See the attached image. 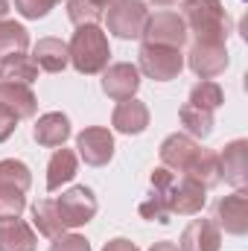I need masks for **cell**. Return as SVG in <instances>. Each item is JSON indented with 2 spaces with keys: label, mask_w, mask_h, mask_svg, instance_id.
I'll return each mask as SVG.
<instances>
[{
  "label": "cell",
  "mask_w": 248,
  "mask_h": 251,
  "mask_svg": "<svg viewBox=\"0 0 248 251\" xmlns=\"http://www.w3.org/2000/svg\"><path fill=\"white\" fill-rule=\"evenodd\" d=\"M152 193L161 196V201L167 204L170 216H196L204 207V187L193 178V176H175L167 167H158L152 173Z\"/></svg>",
  "instance_id": "cell-1"
},
{
  "label": "cell",
  "mask_w": 248,
  "mask_h": 251,
  "mask_svg": "<svg viewBox=\"0 0 248 251\" xmlns=\"http://www.w3.org/2000/svg\"><path fill=\"white\" fill-rule=\"evenodd\" d=\"M67 53H70V64L85 73V76H94V73H102L108 67V38L105 32L97 26V24H85L73 32L70 44H67Z\"/></svg>",
  "instance_id": "cell-2"
},
{
  "label": "cell",
  "mask_w": 248,
  "mask_h": 251,
  "mask_svg": "<svg viewBox=\"0 0 248 251\" xmlns=\"http://www.w3.org/2000/svg\"><path fill=\"white\" fill-rule=\"evenodd\" d=\"M181 21L187 35L193 32L196 41H225L228 38V15L219 0H184Z\"/></svg>",
  "instance_id": "cell-3"
},
{
  "label": "cell",
  "mask_w": 248,
  "mask_h": 251,
  "mask_svg": "<svg viewBox=\"0 0 248 251\" xmlns=\"http://www.w3.org/2000/svg\"><path fill=\"white\" fill-rule=\"evenodd\" d=\"M146 21H149V12L143 0H114L105 9V26L117 38H140Z\"/></svg>",
  "instance_id": "cell-4"
},
{
  "label": "cell",
  "mask_w": 248,
  "mask_h": 251,
  "mask_svg": "<svg viewBox=\"0 0 248 251\" xmlns=\"http://www.w3.org/2000/svg\"><path fill=\"white\" fill-rule=\"evenodd\" d=\"M137 56H140L137 70L146 73V76L155 79V82H170V79H175V76L181 73V67H184V56H181V50H175V47L143 44Z\"/></svg>",
  "instance_id": "cell-5"
},
{
  "label": "cell",
  "mask_w": 248,
  "mask_h": 251,
  "mask_svg": "<svg viewBox=\"0 0 248 251\" xmlns=\"http://www.w3.org/2000/svg\"><path fill=\"white\" fill-rule=\"evenodd\" d=\"M143 44H161V47H175L181 50L187 41V26L178 12H155L146 26H143Z\"/></svg>",
  "instance_id": "cell-6"
},
{
  "label": "cell",
  "mask_w": 248,
  "mask_h": 251,
  "mask_svg": "<svg viewBox=\"0 0 248 251\" xmlns=\"http://www.w3.org/2000/svg\"><path fill=\"white\" fill-rule=\"evenodd\" d=\"M59 204V213H62L64 228H79V225H88L97 213V196L91 187H70L67 193H62L56 199Z\"/></svg>",
  "instance_id": "cell-7"
},
{
  "label": "cell",
  "mask_w": 248,
  "mask_h": 251,
  "mask_svg": "<svg viewBox=\"0 0 248 251\" xmlns=\"http://www.w3.org/2000/svg\"><path fill=\"white\" fill-rule=\"evenodd\" d=\"M187 64L196 76L213 79L228 67V50L225 41H196L187 53Z\"/></svg>",
  "instance_id": "cell-8"
},
{
  "label": "cell",
  "mask_w": 248,
  "mask_h": 251,
  "mask_svg": "<svg viewBox=\"0 0 248 251\" xmlns=\"http://www.w3.org/2000/svg\"><path fill=\"white\" fill-rule=\"evenodd\" d=\"M76 149H79V158L88 164V167H105L114 155V137L108 128L102 126H91L85 131H79L76 137Z\"/></svg>",
  "instance_id": "cell-9"
},
{
  "label": "cell",
  "mask_w": 248,
  "mask_h": 251,
  "mask_svg": "<svg viewBox=\"0 0 248 251\" xmlns=\"http://www.w3.org/2000/svg\"><path fill=\"white\" fill-rule=\"evenodd\" d=\"M198 152H201V146H198L190 134H170V137L161 143V164H164L167 170H175V173L187 176L190 167L196 164Z\"/></svg>",
  "instance_id": "cell-10"
},
{
  "label": "cell",
  "mask_w": 248,
  "mask_h": 251,
  "mask_svg": "<svg viewBox=\"0 0 248 251\" xmlns=\"http://www.w3.org/2000/svg\"><path fill=\"white\" fill-rule=\"evenodd\" d=\"M137 88H140V70L134 67V64H111L105 73H102V91L111 97V100H117V102H123V100H131L134 94H137Z\"/></svg>",
  "instance_id": "cell-11"
},
{
  "label": "cell",
  "mask_w": 248,
  "mask_h": 251,
  "mask_svg": "<svg viewBox=\"0 0 248 251\" xmlns=\"http://www.w3.org/2000/svg\"><path fill=\"white\" fill-rule=\"evenodd\" d=\"M216 219H219V225H222L228 234L243 237L248 231V196L243 190H237L234 196L219 199V204H216Z\"/></svg>",
  "instance_id": "cell-12"
},
{
  "label": "cell",
  "mask_w": 248,
  "mask_h": 251,
  "mask_svg": "<svg viewBox=\"0 0 248 251\" xmlns=\"http://www.w3.org/2000/svg\"><path fill=\"white\" fill-rule=\"evenodd\" d=\"M219 246H222L219 225L210 219H193L181 234L178 251H219Z\"/></svg>",
  "instance_id": "cell-13"
},
{
  "label": "cell",
  "mask_w": 248,
  "mask_h": 251,
  "mask_svg": "<svg viewBox=\"0 0 248 251\" xmlns=\"http://www.w3.org/2000/svg\"><path fill=\"white\" fill-rule=\"evenodd\" d=\"M219 164H222V178L243 190L248 181V143L246 140L228 143L225 152L219 155Z\"/></svg>",
  "instance_id": "cell-14"
},
{
  "label": "cell",
  "mask_w": 248,
  "mask_h": 251,
  "mask_svg": "<svg viewBox=\"0 0 248 251\" xmlns=\"http://www.w3.org/2000/svg\"><path fill=\"white\" fill-rule=\"evenodd\" d=\"M0 105L9 108L18 120H26L35 114L38 100L29 91V85H18V82H0Z\"/></svg>",
  "instance_id": "cell-15"
},
{
  "label": "cell",
  "mask_w": 248,
  "mask_h": 251,
  "mask_svg": "<svg viewBox=\"0 0 248 251\" xmlns=\"http://www.w3.org/2000/svg\"><path fill=\"white\" fill-rule=\"evenodd\" d=\"M111 126L120 134H140L149 126V108H146V102H140L134 97L131 100H123L114 108V114H111Z\"/></svg>",
  "instance_id": "cell-16"
},
{
  "label": "cell",
  "mask_w": 248,
  "mask_h": 251,
  "mask_svg": "<svg viewBox=\"0 0 248 251\" xmlns=\"http://www.w3.org/2000/svg\"><path fill=\"white\" fill-rule=\"evenodd\" d=\"M35 140L38 146H47V149H59L64 146V140L70 137V120L64 117L62 111H50V114H41L38 123H35Z\"/></svg>",
  "instance_id": "cell-17"
},
{
  "label": "cell",
  "mask_w": 248,
  "mask_h": 251,
  "mask_svg": "<svg viewBox=\"0 0 248 251\" xmlns=\"http://www.w3.org/2000/svg\"><path fill=\"white\" fill-rule=\"evenodd\" d=\"M35 231L24 219H0V251H35Z\"/></svg>",
  "instance_id": "cell-18"
},
{
  "label": "cell",
  "mask_w": 248,
  "mask_h": 251,
  "mask_svg": "<svg viewBox=\"0 0 248 251\" xmlns=\"http://www.w3.org/2000/svg\"><path fill=\"white\" fill-rule=\"evenodd\" d=\"M32 62L38 64V70H47V73H59L70 64V53H67V44L59 38H41L32 50Z\"/></svg>",
  "instance_id": "cell-19"
},
{
  "label": "cell",
  "mask_w": 248,
  "mask_h": 251,
  "mask_svg": "<svg viewBox=\"0 0 248 251\" xmlns=\"http://www.w3.org/2000/svg\"><path fill=\"white\" fill-rule=\"evenodd\" d=\"M76 170H79V158H76V152L59 146V149L53 152L50 164H47V190H59L62 184L73 181Z\"/></svg>",
  "instance_id": "cell-20"
},
{
  "label": "cell",
  "mask_w": 248,
  "mask_h": 251,
  "mask_svg": "<svg viewBox=\"0 0 248 251\" xmlns=\"http://www.w3.org/2000/svg\"><path fill=\"white\" fill-rule=\"evenodd\" d=\"M38 79V64L32 56L24 53H9L0 62V82H18V85H32Z\"/></svg>",
  "instance_id": "cell-21"
},
{
  "label": "cell",
  "mask_w": 248,
  "mask_h": 251,
  "mask_svg": "<svg viewBox=\"0 0 248 251\" xmlns=\"http://www.w3.org/2000/svg\"><path fill=\"white\" fill-rule=\"evenodd\" d=\"M32 222H35L38 234H44V237H50V240L62 237L64 231H67L64 222H62V213H59L56 199H41V201H35V207H32Z\"/></svg>",
  "instance_id": "cell-22"
},
{
  "label": "cell",
  "mask_w": 248,
  "mask_h": 251,
  "mask_svg": "<svg viewBox=\"0 0 248 251\" xmlns=\"http://www.w3.org/2000/svg\"><path fill=\"white\" fill-rule=\"evenodd\" d=\"M187 176H193L201 187H216L219 181H222V164H219V155L216 152H210V149H201L198 152V158H196V164L190 167V173Z\"/></svg>",
  "instance_id": "cell-23"
},
{
  "label": "cell",
  "mask_w": 248,
  "mask_h": 251,
  "mask_svg": "<svg viewBox=\"0 0 248 251\" xmlns=\"http://www.w3.org/2000/svg\"><path fill=\"white\" fill-rule=\"evenodd\" d=\"M181 123L187 126L190 137H207L213 131V111L201 108L196 102H184L181 105Z\"/></svg>",
  "instance_id": "cell-24"
},
{
  "label": "cell",
  "mask_w": 248,
  "mask_h": 251,
  "mask_svg": "<svg viewBox=\"0 0 248 251\" xmlns=\"http://www.w3.org/2000/svg\"><path fill=\"white\" fill-rule=\"evenodd\" d=\"M29 47V32L15 21H0V59L9 53H24Z\"/></svg>",
  "instance_id": "cell-25"
},
{
  "label": "cell",
  "mask_w": 248,
  "mask_h": 251,
  "mask_svg": "<svg viewBox=\"0 0 248 251\" xmlns=\"http://www.w3.org/2000/svg\"><path fill=\"white\" fill-rule=\"evenodd\" d=\"M32 184V176H29V167L24 161H0V187H12V190H21L26 193Z\"/></svg>",
  "instance_id": "cell-26"
},
{
  "label": "cell",
  "mask_w": 248,
  "mask_h": 251,
  "mask_svg": "<svg viewBox=\"0 0 248 251\" xmlns=\"http://www.w3.org/2000/svg\"><path fill=\"white\" fill-rule=\"evenodd\" d=\"M222 100H225L222 88H219L216 82H210V79H201V82L190 91V97H187V102H196V105L210 108V111H216V108L222 105Z\"/></svg>",
  "instance_id": "cell-27"
},
{
  "label": "cell",
  "mask_w": 248,
  "mask_h": 251,
  "mask_svg": "<svg viewBox=\"0 0 248 251\" xmlns=\"http://www.w3.org/2000/svg\"><path fill=\"white\" fill-rule=\"evenodd\" d=\"M105 12L94 3V0H67V18L76 24V26H85V24H97Z\"/></svg>",
  "instance_id": "cell-28"
},
{
  "label": "cell",
  "mask_w": 248,
  "mask_h": 251,
  "mask_svg": "<svg viewBox=\"0 0 248 251\" xmlns=\"http://www.w3.org/2000/svg\"><path fill=\"white\" fill-rule=\"evenodd\" d=\"M24 207H26V199L21 190L0 187V219H15L24 213Z\"/></svg>",
  "instance_id": "cell-29"
},
{
  "label": "cell",
  "mask_w": 248,
  "mask_h": 251,
  "mask_svg": "<svg viewBox=\"0 0 248 251\" xmlns=\"http://www.w3.org/2000/svg\"><path fill=\"white\" fill-rule=\"evenodd\" d=\"M140 216H143V219H152V222H161V225L170 222V210H167V204L161 201L158 193H149V196L140 201Z\"/></svg>",
  "instance_id": "cell-30"
},
{
  "label": "cell",
  "mask_w": 248,
  "mask_h": 251,
  "mask_svg": "<svg viewBox=\"0 0 248 251\" xmlns=\"http://www.w3.org/2000/svg\"><path fill=\"white\" fill-rule=\"evenodd\" d=\"M56 3H59V0H15V9H18L24 18L38 21V18H44Z\"/></svg>",
  "instance_id": "cell-31"
},
{
  "label": "cell",
  "mask_w": 248,
  "mask_h": 251,
  "mask_svg": "<svg viewBox=\"0 0 248 251\" xmlns=\"http://www.w3.org/2000/svg\"><path fill=\"white\" fill-rule=\"evenodd\" d=\"M50 251H91V243L79 234H62V237L53 240Z\"/></svg>",
  "instance_id": "cell-32"
},
{
  "label": "cell",
  "mask_w": 248,
  "mask_h": 251,
  "mask_svg": "<svg viewBox=\"0 0 248 251\" xmlns=\"http://www.w3.org/2000/svg\"><path fill=\"white\" fill-rule=\"evenodd\" d=\"M18 128V117L9 111V108H3L0 105V143L6 140V137H12V131Z\"/></svg>",
  "instance_id": "cell-33"
},
{
  "label": "cell",
  "mask_w": 248,
  "mask_h": 251,
  "mask_svg": "<svg viewBox=\"0 0 248 251\" xmlns=\"http://www.w3.org/2000/svg\"><path fill=\"white\" fill-rule=\"evenodd\" d=\"M102 251H140L131 240H123V237H117V240H111V243H105V249Z\"/></svg>",
  "instance_id": "cell-34"
},
{
  "label": "cell",
  "mask_w": 248,
  "mask_h": 251,
  "mask_svg": "<svg viewBox=\"0 0 248 251\" xmlns=\"http://www.w3.org/2000/svg\"><path fill=\"white\" fill-rule=\"evenodd\" d=\"M149 251H178V246L175 243H155Z\"/></svg>",
  "instance_id": "cell-35"
},
{
  "label": "cell",
  "mask_w": 248,
  "mask_h": 251,
  "mask_svg": "<svg viewBox=\"0 0 248 251\" xmlns=\"http://www.w3.org/2000/svg\"><path fill=\"white\" fill-rule=\"evenodd\" d=\"M6 12H9V0H0V21H3Z\"/></svg>",
  "instance_id": "cell-36"
},
{
  "label": "cell",
  "mask_w": 248,
  "mask_h": 251,
  "mask_svg": "<svg viewBox=\"0 0 248 251\" xmlns=\"http://www.w3.org/2000/svg\"><path fill=\"white\" fill-rule=\"evenodd\" d=\"M94 3H97V6H99V9H102V12H105V9H108V6H111V3H114V0H94Z\"/></svg>",
  "instance_id": "cell-37"
},
{
  "label": "cell",
  "mask_w": 248,
  "mask_h": 251,
  "mask_svg": "<svg viewBox=\"0 0 248 251\" xmlns=\"http://www.w3.org/2000/svg\"><path fill=\"white\" fill-rule=\"evenodd\" d=\"M155 6H173V3H178V0H152Z\"/></svg>",
  "instance_id": "cell-38"
}]
</instances>
